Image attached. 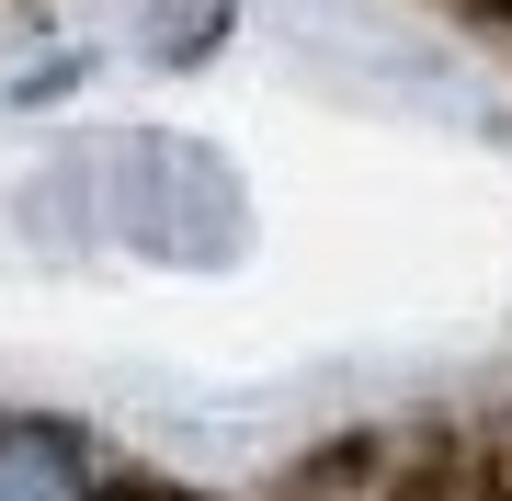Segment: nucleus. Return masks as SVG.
Instances as JSON below:
<instances>
[{"label": "nucleus", "instance_id": "4", "mask_svg": "<svg viewBox=\"0 0 512 501\" xmlns=\"http://www.w3.org/2000/svg\"><path fill=\"white\" fill-rule=\"evenodd\" d=\"M114 501H183V490H114Z\"/></svg>", "mask_w": 512, "mask_h": 501}, {"label": "nucleus", "instance_id": "3", "mask_svg": "<svg viewBox=\"0 0 512 501\" xmlns=\"http://www.w3.org/2000/svg\"><path fill=\"white\" fill-rule=\"evenodd\" d=\"M228 35H239V0H160V12L137 23V57L148 69H205Z\"/></svg>", "mask_w": 512, "mask_h": 501}, {"label": "nucleus", "instance_id": "1", "mask_svg": "<svg viewBox=\"0 0 512 501\" xmlns=\"http://www.w3.org/2000/svg\"><path fill=\"white\" fill-rule=\"evenodd\" d=\"M23 217H57V228H92L103 251L126 262H171V274H205L251 240V194L239 171L183 126H137V137H92L23 194Z\"/></svg>", "mask_w": 512, "mask_h": 501}, {"label": "nucleus", "instance_id": "2", "mask_svg": "<svg viewBox=\"0 0 512 501\" xmlns=\"http://www.w3.org/2000/svg\"><path fill=\"white\" fill-rule=\"evenodd\" d=\"M0 501H114L103 456L57 410H0Z\"/></svg>", "mask_w": 512, "mask_h": 501}]
</instances>
